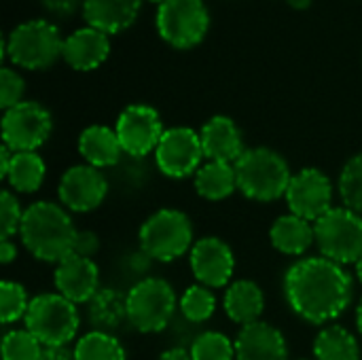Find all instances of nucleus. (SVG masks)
I'll return each mask as SVG.
<instances>
[{"label":"nucleus","mask_w":362,"mask_h":360,"mask_svg":"<svg viewBox=\"0 0 362 360\" xmlns=\"http://www.w3.org/2000/svg\"><path fill=\"white\" fill-rule=\"evenodd\" d=\"M47 166L36 151H21L13 155L11 168L4 176L15 193H36L45 182Z\"/></svg>","instance_id":"obj_26"},{"label":"nucleus","mask_w":362,"mask_h":360,"mask_svg":"<svg viewBox=\"0 0 362 360\" xmlns=\"http://www.w3.org/2000/svg\"><path fill=\"white\" fill-rule=\"evenodd\" d=\"M210 28V13L204 0H165L157 8V30L174 49L199 45Z\"/></svg>","instance_id":"obj_9"},{"label":"nucleus","mask_w":362,"mask_h":360,"mask_svg":"<svg viewBox=\"0 0 362 360\" xmlns=\"http://www.w3.org/2000/svg\"><path fill=\"white\" fill-rule=\"evenodd\" d=\"M40 360H74V350L68 346H49L42 350Z\"/></svg>","instance_id":"obj_38"},{"label":"nucleus","mask_w":362,"mask_h":360,"mask_svg":"<svg viewBox=\"0 0 362 360\" xmlns=\"http://www.w3.org/2000/svg\"><path fill=\"white\" fill-rule=\"evenodd\" d=\"M299 360H316V359H299Z\"/></svg>","instance_id":"obj_46"},{"label":"nucleus","mask_w":362,"mask_h":360,"mask_svg":"<svg viewBox=\"0 0 362 360\" xmlns=\"http://www.w3.org/2000/svg\"><path fill=\"white\" fill-rule=\"evenodd\" d=\"M195 191L199 197L208 202H221L227 199L238 191V178H235V168L233 163H223V161H208L204 163L195 176Z\"/></svg>","instance_id":"obj_25"},{"label":"nucleus","mask_w":362,"mask_h":360,"mask_svg":"<svg viewBox=\"0 0 362 360\" xmlns=\"http://www.w3.org/2000/svg\"><path fill=\"white\" fill-rule=\"evenodd\" d=\"M76 231L70 212L62 204L42 199L25 208L19 238L34 259L57 265L72 255Z\"/></svg>","instance_id":"obj_2"},{"label":"nucleus","mask_w":362,"mask_h":360,"mask_svg":"<svg viewBox=\"0 0 362 360\" xmlns=\"http://www.w3.org/2000/svg\"><path fill=\"white\" fill-rule=\"evenodd\" d=\"M19 250H17V244L11 240V238H2L0 240V263L2 265H8L17 259Z\"/></svg>","instance_id":"obj_39"},{"label":"nucleus","mask_w":362,"mask_h":360,"mask_svg":"<svg viewBox=\"0 0 362 360\" xmlns=\"http://www.w3.org/2000/svg\"><path fill=\"white\" fill-rule=\"evenodd\" d=\"M74 360H127L123 344L104 331H89L74 344Z\"/></svg>","instance_id":"obj_28"},{"label":"nucleus","mask_w":362,"mask_h":360,"mask_svg":"<svg viewBox=\"0 0 362 360\" xmlns=\"http://www.w3.org/2000/svg\"><path fill=\"white\" fill-rule=\"evenodd\" d=\"M28 293L19 282L2 280L0 282V320L4 327L25 318V312L30 308Z\"/></svg>","instance_id":"obj_33"},{"label":"nucleus","mask_w":362,"mask_h":360,"mask_svg":"<svg viewBox=\"0 0 362 360\" xmlns=\"http://www.w3.org/2000/svg\"><path fill=\"white\" fill-rule=\"evenodd\" d=\"M333 182L318 168H303L293 174L288 191L284 195L288 210L310 223H316L333 206Z\"/></svg>","instance_id":"obj_13"},{"label":"nucleus","mask_w":362,"mask_h":360,"mask_svg":"<svg viewBox=\"0 0 362 360\" xmlns=\"http://www.w3.org/2000/svg\"><path fill=\"white\" fill-rule=\"evenodd\" d=\"M356 278H358V282L362 284V257L356 261Z\"/></svg>","instance_id":"obj_44"},{"label":"nucleus","mask_w":362,"mask_h":360,"mask_svg":"<svg viewBox=\"0 0 362 360\" xmlns=\"http://www.w3.org/2000/svg\"><path fill=\"white\" fill-rule=\"evenodd\" d=\"M320 257L350 265L362 257V216L346 206L331 208L314 223Z\"/></svg>","instance_id":"obj_8"},{"label":"nucleus","mask_w":362,"mask_h":360,"mask_svg":"<svg viewBox=\"0 0 362 360\" xmlns=\"http://www.w3.org/2000/svg\"><path fill=\"white\" fill-rule=\"evenodd\" d=\"M235 360H288V344L278 327L257 320L238 331Z\"/></svg>","instance_id":"obj_17"},{"label":"nucleus","mask_w":362,"mask_h":360,"mask_svg":"<svg viewBox=\"0 0 362 360\" xmlns=\"http://www.w3.org/2000/svg\"><path fill=\"white\" fill-rule=\"evenodd\" d=\"M178 310L182 314V318L191 325H202L206 320H210L216 312V295L212 293V289L204 286V284H193L189 286L180 299H178Z\"/></svg>","instance_id":"obj_29"},{"label":"nucleus","mask_w":362,"mask_h":360,"mask_svg":"<svg viewBox=\"0 0 362 360\" xmlns=\"http://www.w3.org/2000/svg\"><path fill=\"white\" fill-rule=\"evenodd\" d=\"M23 212L21 204L17 199V195L11 189H4L0 195V229H2V238H13L19 233L21 221H23Z\"/></svg>","instance_id":"obj_34"},{"label":"nucleus","mask_w":362,"mask_h":360,"mask_svg":"<svg viewBox=\"0 0 362 360\" xmlns=\"http://www.w3.org/2000/svg\"><path fill=\"white\" fill-rule=\"evenodd\" d=\"M138 242L140 250H144L153 261H176L191 252L195 244L193 223L182 210L161 208L142 223L138 231Z\"/></svg>","instance_id":"obj_4"},{"label":"nucleus","mask_w":362,"mask_h":360,"mask_svg":"<svg viewBox=\"0 0 362 360\" xmlns=\"http://www.w3.org/2000/svg\"><path fill=\"white\" fill-rule=\"evenodd\" d=\"M189 265L197 284H204L214 291L229 286L235 272V257L225 240L206 236L195 240L189 252Z\"/></svg>","instance_id":"obj_15"},{"label":"nucleus","mask_w":362,"mask_h":360,"mask_svg":"<svg viewBox=\"0 0 362 360\" xmlns=\"http://www.w3.org/2000/svg\"><path fill=\"white\" fill-rule=\"evenodd\" d=\"M339 197L346 208L362 216V153L350 157L339 174Z\"/></svg>","instance_id":"obj_31"},{"label":"nucleus","mask_w":362,"mask_h":360,"mask_svg":"<svg viewBox=\"0 0 362 360\" xmlns=\"http://www.w3.org/2000/svg\"><path fill=\"white\" fill-rule=\"evenodd\" d=\"M102 248V242L98 238V233L89 231V229H81L76 231V240H74V255H81V257H87V259H93Z\"/></svg>","instance_id":"obj_36"},{"label":"nucleus","mask_w":362,"mask_h":360,"mask_svg":"<svg viewBox=\"0 0 362 360\" xmlns=\"http://www.w3.org/2000/svg\"><path fill=\"white\" fill-rule=\"evenodd\" d=\"M223 310L235 325H252L261 320V314L265 310V295L261 286L252 280L231 282L223 297Z\"/></svg>","instance_id":"obj_23"},{"label":"nucleus","mask_w":362,"mask_h":360,"mask_svg":"<svg viewBox=\"0 0 362 360\" xmlns=\"http://www.w3.org/2000/svg\"><path fill=\"white\" fill-rule=\"evenodd\" d=\"M13 155H15V153H13L8 146L2 144V149H0V176H2V178L6 176V172H8V168H11Z\"/></svg>","instance_id":"obj_41"},{"label":"nucleus","mask_w":362,"mask_h":360,"mask_svg":"<svg viewBox=\"0 0 362 360\" xmlns=\"http://www.w3.org/2000/svg\"><path fill=\"white\" fill-rule=\"evenodd\" d=\"M2 144L13 153L40 149L53 129L51 112L32 100H23L2 115Z\"/></svg>","instance_id":"obj_10"},{"label":"nucleus","mask_w":362,"mask_h":360,"mask_svg":"<svg viewBox=\"0 0 362 360\" xmlns=\"http://www.w3.org/2000/svg\"><path fill=\"white\" fill-rule=\"evenodd\" d=\"M238 191L252 202H276L286 195L293 180L288 161L274 149L255 146L246 149L244 155L233 163Z\"/></svg>","instance_id":"obj_3"},{"label":"nucleus","mask_w":362,"mask_h":360,"mask_svg":"<svg viewBox=\"0 0 362 360\" xmlns=\"http://www.w3.org/2000/svg\"><path fill=\"white\" fill-rule=\"evenodd\" d=\"M59 204L68 212H91L102 206V202L108 195V178L102 174V170L78 163L68 168L57 185Z\"/></svg>","instance_id":"obj_14"},{"label":"nucleus","mask_w":362,"mask_h":360,"mask_svg":"<svg viewBox=\"0 0 362 360\" xmlns=\"http://www.w3.org/2000/svg\"><path fill=\"white\" fill-rule=\"evenodd\" d=\"M110 53V40L108 34L102 30H95L91 25L74 30L68 38H64V62L74 70H93L106 62Z\"/></svg>","instance_id":"obj_19"},{"label":"nucleus","mask_w":362,"mask_h":360,"mask_svg":"<svg viewBox=\"0 0 362 360\" xmlns=\"http://www.w3.org/2000/svg\"><path fill=\"white\" fill-rule=\"evenodd\" d=\"M23 91H25L23 76L17 70L4 66L0 70V106L4 110L17 106L19 102H23Z\"/></svg>","instance_id":"obj_35"},{"label":"nucleus","mask_w":362,"mask_h":360,"mask_svg":"<svg viewBox=\"0 0 362 360\" xmlns=\"http://www.w3.org/2000/svg\"><path fill=\"white\" fill-rule=\"evenodd\" d=\"M115 132L119 136L121 149L132 159H144L155 153L163 136V123L159 112L148 104H129L121 110Z\"/></svg>","instance_id":"obj_12"},{"label":"nucleus","mask_w":362,"mask_h":360,"mask_svg":"<svg viewBox=\"0 0 362 360\" xmlns=\"http://www.w3.org/2000/svg\"><path fill=\"white\" fill-rule=\"evenodd\" d=\"M151 2H157V4H161V2H165V0H151Z\"/></svg>","instance_id":"obj_45"},{"label":"nucleus","mask_w":362,"mask_h":360,"mask_svg":"<svg viewBox=\"0 0 362 360\" xmlns=\"http://www.w3.org/2000/svg\"><path fill=\"white\" fill-rule=\"evenodd\" d=\"M78 153L87 166H93L98 170L117 168L125 155L117 132L106 125L85 127L78 136Z\"/></svg>","instance_id":"obj_21"},{"label":"nucleus","mask_w":362,"mask_h":360,"mask_svg":"<svg viewBox=\"0 0 362 360\" xmlns=\"http://www.w3.org/2000/svg\"><path fill=\"white\" fill-rule=\"evenodd\" d=\"M204 149L199 132L191 127H170L163 132L155 151V166L168 178H189L202 168Z\"/></svg>","instance_id":"obj_11"},{"label":"nucleus","mask_w":362,"mask_h":360,"mask_svg":"<svg viewBox=\"0 0 362 360\" xmlns=\"http://www.w3.org/2000/svg\"><path fill=\"white\" fill-rule=\"evenodd\" d=\"M64 38L47 19H30L13 28L4 40V55L19 68L42 70L62 57Z\"/></svg>","instance_id":"obj_6"},{"label":"nucleus","mask_w":362,"mask_h":360,"mask_svg":"<svg viewBox=\"0 0 362 360\" xmlns=\"http://www.w3.org/2000/svg\"><path fill=\"white\" fill-rule=\"evenodd\" d=\"M157 360H193V359H191V352H189V348L176 346V348H170V350L161 352Z\"/></svg>","instance_id":"obj_40"},{"label":"nucleus","mask_w":362,"mask_h":360,"mask_svg":"<svg viewBox=\"0 0 362 360\" xmlns=\"http://www.w3.org/2000/svg\"><path fill=\"white\" fill-rule=\"evenodd\" d=\"M199 138H202L204 157L208 161L235 163L246 151L242 129L231 117H225V115L210 117L199 129Z\"/></svg>","instance_id":"obj_18"},{"label":"nucleus","mask_w":362,"mask_h":360,"mask_svg":"<svg viewBox=\"0 0 362 360\" xmlns=\"http://www.w3.org/2000/svg\"><path fill=\"white\" fill-rule=\"evenodd\" d=\"M140 6L142 0H83V17L87 25L110 36L129 28L138 17Z\"/></svg>","instance_id":"obj_20"},{"label":"nucleus","mask_w":362,"mask_h":360,"mask_svg":"<svg viewBox=\"0 0 362 360\" xmlns=\"http://www.w3.org/2000/svg\"><path fill=\"white\" fill-rule=\"evenodd\" d=\"M316 360H361L358 339L339 325L325 327L314 339Z\"/></svg>","instance_id":"obj_27"},{"label":"nucleus","mask_w":362,"mask_h":360,"mask_svg":"<svg viewBox=\"0 0 362 360\" xmlns=\"http://www.w3.org/2000/svg\"><path fill=\"white\" fill-rule=\"evenodd\" d=\"M87 318L93 327V331L115 333L121 329L127 320V293H121L117 289H100L93 299L87 303Z\"/></svg>","instance_id":"obj_24"},{"label":"nucleus","mask_w":362,"mask_h":360,"mask_svg":"<svg viewBox=\"0 0 362 360\" xmlns=\"http://www.w3.org/2000/svg\"><path fill=\"white\" fill-rule=\"evenodd\" d=\"M293 8H297V11H303V8H308L310 4H312V0H286Z\"/></svg>","instance_id":"obj_42"},{"label":"nucleus","mask_w":362,"mask_h":360,"mask_svg":"<svg viewBox=\"0 0 362 360\" xmlns=\"http://www.w3.org/2000/svg\"><path fill=\"white\" fill-rule=\"evenodd\" d=\"M356 329H358V333H361L362 337V299L356 306Z\"/></svg>","instance_id":"obj_43"},{"label":"nucleus","mask_w":362,"mask_h":360,"mask_svg":"<svg viewBox=\"0 0 362 360\" xmlns=\"http://www.w3.org/2000/svg\"><path fill=\"white\" fill-rule=\"evenodd\" d=\"M284 297L301 320L327 325L350 308L354 280L344 265L327 257H308L286 269Z\"/></svg>","instance_id":"obj_1"},{"label":"nucleus","mask_w":362,"mask_h":360,"mask_svg":"<svg viewBox=\"0 0 362 360\" xmlns=\"http://www.w3.org/2000/svg\"><path fill=\"white\" fill-rule=\"evenodd\" d=\"M42 6L53 15H70L78 6V0H42Z\"/></svg>","instance_id":"obj_37"},{"label":"nucleus","mask_w":362,"mask_h":360,"mask_svg":"<svg viewBox=\"0 0 362 360\" xmlns=\"http://www.w3.org/2000/svg\"><path fill=\"white\" fill-rule=\"evenodd\" d=\"M45 346L28 329H11L2 337V360H40Z\"/></svg>","instance_id":"obj_32"},{"label":"nucleus","mask_w":362,"mask_h":360,"mask_svg":"<svg viewBox=\"0 0 362 360\" xmlns=\"http://www.w3.org/2000/svg\"><path fill=\"white\" fill-rule=\"evenodd\" d=\"M269 240L278 252H282L286 257H301L312 248V244H316L314 223H310L293 212L282 214L274 221V225L269 229Z\"/></svg>","instance_id":"obj_22"},{"label":"nucleus","mask_w":362,"mask_h":360,"mask_svg":"<svg viewBox=\"0 0 362 360\" xmlns=\"http://www.w3.org/2000/svg\"><path fill=\"white\" fill-rule=\"evenodd\" d=\"M193 360H235V344L225 333L204 331L189 346Z\"/></svg>","instance_id":"obj_30"},{"label":"nucleus","mask_w":362,"mask_h":360,"mask_svg":"<svg viewBox=\"0 0 362 360\" xmlns=\"http://www.w3.org/2000/svg\"><path fill=\"white\" fill-rule=\"evenodd\" d=\"M53 284L55 293H59L68 301L76 306L89 303L100 291V269L93 259L72 252L55 265Z\"/></svg>","instance_id":"obj_16"},{"label":"nucleus","mask_w":362,"mask_h":360,"mask_svg":"<svg viewBox=\"0 0 362 360\" xmlns=\"http://www.w3.org/2000/svg\"><path fill=\"white\" fill-rule=\"evenodd\" d=\"M178 310L172 284L163 278L148 276L127 291V320L140 333H161L170 327Z\"/></svg>","instance_id":"obj_7"},{"label":"nucleus","mask_w":362,"mask_h":360,"mask_svg":"<svg viewBox=\"0 0 362 360\" xmlns=\"http://www.w3.org/2000/svg\"><path fill=\"white\" fill-rule=\"evenodd\" d=\"M25 329L45 346H68L81 325L76 303L59 293H40L30 301L25 312Z\"/></svg>","instance_id":"obj_5"}]
</instances>
